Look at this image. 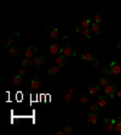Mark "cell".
I'll list each match as a JSON object with an SVG mask.
<instances>
[{"label": "cell", "instance_id": "cell-6", "mask_svg": "<svg viewBox=\"0 0 121 135\" xmlns=\"http://www.w3.org/2000/svg\"><path fill=\"white\" fill-rule=\"evenodd\" d=\"M62 54H64L67 57H73V56L76 55V51H75V49H73L70 46H65V48H63Z\"/></svg>", "mask_w": 121, "mask_h": 135}, {"label": "cell", "instance_id": "cell-24", "mask_svg": "<svg viewBox=\"0 0 121 135\" xmlns=\"http://www.w3.org/2000/svg\"><path fill=\"white\" fill-rule=\"evenodd\" d=\"M32 65H33V62H32L28 57L23 60V66H24V67H29V66H32Z\"/></svg>", "mask_w": 121, "mask_h": 135}, {"label": "cell", "instance_id": "cell-9", "mask_svg": "<svg viewBox=\"0 0 121 135\" xmlns=\"http://www.w3.org/2000/svg\"><path fill=\"white\" fill-rule=\"evenodd\" d=\"M30 88L33 90H38L41 88V80L39 79V77H35L32 82H30Z\"/></svg>", "mask_w": 121, "mask_h": 135}, {"label": "cell", "instance_id": "cell-11", "mask_svg": "<svg viewBox=\"0 0 121 135\" xmlns=\"http://www.w3.org/2000/svg\"><path fill=\"white\" fill-rule=\"evenodd\" d=\"M97 103H98L99 107H103V108H104V107L107 106V103H108V96H107V95H105V97H104V96H99Z\"/></svg>", "mask_w": 121, "mask_h": 135}, {"label": "cell", "instance_id": "cell-33", "mask_svg": "<svg viewBox=\"0 0 121 135\" xmlns=\"http://www.w3.org/2000/svg\"><path fill=\"white\" fill-rule=\"evenodd\" d=\"M109 122H110V119H108V118H105V119L103 120V125H104V127H107V125L109 124Z\"/></svg>", "mask_w": 121, "mask_h": 135}, {"label": "cell", "instance_id": "cell-19", "mask_svg": "<svg viewBox=\"0 0 121 135\" xmlns=\"http://www.w3.org/2000/svg\"><path fill=\"white\" fill-rule=\"evenodd\" d=\"M110 69H111V74H119L120 72H121V67L116 63L115 66H113V67H110Z\"/></svg>", "mask_w": 121, "mask_h": 135}, {"label": "cell", "instance_id": "cell-16", "mask_svg": "<svg viewBox=\"0 0 121 135\" xmlns=\"http://www.w3.org/2000/svg\"><path fill=\"white\" fill-rule=\"evenodd\" d=\"M59 66H53V67H51L50 69H49V76H55V74H57L58 72H59Z\"/></svg>", "mask_w": 121, "mask_h": 135}, {"label": "cell", "instance_id": "cell-10", "mask_svg": "<svg viewBox=\"0 0 121 135\" xmlns=\"http://www.w3.org/2000/svg\"><path fill=\"white\" fill-rule=\"evenodd\" d=\"M36 51H38L36 46H28V48H27V50H26V57H28V59L33 57V56H34V54H35Z\"/></svg>", "mask_w": 121, "mask_h": 135}, {"label": "cell", "instance_id": "cell-2", "mask_svg": "<svg viewBox=\"0 0 121 135\" xmlns=\"http://www.w3.org/2000/svg\"><path fill=\"white\" fill-rule=\"evenodd\" d=\"M62 50H63V46L59 42H55L50 45V52L52 55H57V54H62Z\"/></svg>", "mask_w": 121, "mask_h": 135}, {"label": "cell", "instance_id": "cell-26", "mask_svg": "<svg viewBox=\"0 0 121 135\" xmlns=\"http://www.w3.org/2000/svg\"><path fill=\"white\" fill-rule=\"evenodd\" d=\"M115 130H116V133H121V120H119V122L116 123V125H115Z\"/></svg>", "mask_w": 121, "mask_h": 135}, {"label": "cell", "instance_id": "cell-17", "mask_svg": "<svg viewBox=\"0 0 121 135\" xmlns=\"http://www.w3.org/2000/svg\"><path fill=\"white\" fill-rule=\"evenodd\" d=\"M100 88H102V86H100L99 84H98V85H94V86H90V94H91V95H96V94L100 90Z\"/></svg>", "mask_w": 121, "mask_h": 135}, {"label": "cell", "instance_id": "cell-38", "mask_svg": "<svg viewBox=\"0 0 121 135\" xmlns=\"http://www.w3.org/2000/svg\"><path fill=\"white\" fill-rule=\"evenodd\" d=\"M51 27H52L51 23H47V25H46V28H51Z\"/></svg>", "mask_w": 121, "mask_h": 135}, {"label": "cell", "instance_id": "cell-3", "mask_svg": "<svg viewBox=\"0 0 121 135\" xmlns=\"http://www.w3.org/2000/svg\"><path fill=\"white\" fill-rule=\"evenodd\" d=\"M104 94L108 96V97H114L115 96V94H116V83H114V84H109L108 86H105L104 88Z\"/></svg>", "mask_w": 121, "mask_h": 135}, {"label": "cell", "instance_id": "cell-5", "mask_svg": "<svg viewBox=\"0 0 121 135\" xmlns=\"http://www.w3.org/2000/svg\"><path fill=\"white\" fill-rule=\"evenodd\" d=\"M45 61H46V57H45V56H39V57H34V59H32L33 65L36 66V67H41V66H44V65H45Z\"/></svg>", "mask_w": 121, "mask_h": 135}, {"label": "cell", "instance_id": "cell-35", "mask_svg": "<svg viewBox=\"0 0 121 135\" xmlns=\"http://www.w3.org/2000/svg\"><path fill=\"white\" fill-rule=\"evenodd\" d=\"M92 63H93L94 66H97V65H98V61H97L96 59H93V61H92Z\"/></svg>", "mask_w": 121, "mask_h": 135}, {"label": "cell", "instance_id": "cell-21", "mask_svg": "<svg viewBox=\"0 0 121 135\" xmlns=\"http://www.w3.org/2000/svg\"><path fill=\"white\" fill-rule=\"evenodd\" d=\"M22 83H23V78H22L21 74H18V76H16V77L14 78V84H15V85H20V84H22Z\"/></svg>", "mask_w": 121, "mask_h": 135}, {"label": "cell", "instance_id": "cell-15", "mask_svg": "<svg viewBox=\"0 0 121 135\" xmlns=\"http://www.w3.org/2000/svg\"><path fill=\"white\" fill-rule=\"evenodd\" d=\"M110 84V79L109 78H100L99 79V85L102 86V88H105V86H108Z\"/></svg>", "mask_w": 121, "mask_h": 135}, {"label": "cell", "instance_id": "cell-22", "mask_svg": "<svg viewBox=\"0 0 121 135\" xmlns=\"http://www.w3.org/2000/svg\"><path fill=\"white\" fill-rule=\"evenodd\" d=\"M103 20H104V14H97L94 16V22L96 23H100Z\"/></svg>", "mask_w": 121, "mask_h": 135}, {"label": "cell", "instance_id": "cell-8", "mask_svg": "<svg viewBox=\"0 0 121 135\" xmlns=\"http://www.w3.org/2000/svg\"><path fill=\"white\" fill-rule=\"evenodd\" d=\"M86 120H87V123L96 124L97 120H98V116H97V113H96V112H91V113H88V114L86 116Z\"/></svg>", "mask_w": 121, "mask_h": 135}, {"label": "cell", "instance_id": "cell-12", "mask_svg": "<svg viewBox=\"0 0 121 135\" xmlns=\"http://www.w3.org/2000/svg\"><path fill=\"white\" fill-rule=\"evenodd\" d=\"M20 52H21V49H20L18 46H11V48H10V55H11L12 57L20 55Z\"/></svg>", "mask_w": 121, "mask_h": 135}, {"label": "cell", "instance_id": "cell-1", "mask_svg": "<svg viewBox=\"0 0 121 135\" xmlns=\"http://www.w3.org/2000/svg\"><path fill=\"white\" fill-rule=\"evenodd\" d=\"M17 38H20V33H17V32H14L12 34H10L9 37H6L5 38V44H4V48L5 49H7V48H10L11 45H12V43L17 39Z\"/></svg>", "mask_w": 121, "mask_h": 135}, {"label": "cell", "instance_id": "cell-25", "mask_svg": "<svg viewBox=\"0 0 121 135\" xmlns=\"http://www.w3.org/2000/svg\"><path fill=\"white\" fill-rule=\"evenodd\" d=\"M63 130H64V133H65L67 135H69V134H71V133H73V128H71V127H69V125H68V127H64V129H63Z\"/></svg>", "mask_w": 121, "mask_h": 135}, {"label": "cell", "instance_id": "cell-36", "mask_svg": "<svg viewBox=\"0 0 121 135\" xmlns=\"http://www.w3.org/2000/svg\"><path fill=\"white\" fill-rule=\"evenodd\" d=\"M116 95H117V97H119V99H121V90H119V91L116 93Z\"/></svg>", "mask_w": 121, "mask_h": 135}, {"label": "cell", "instance_id": "cell-13", "mask_svg": "<svg viewBox=\"0 0 121 135\" xmlns=\"http://www.w3.org/2000/svg\"><path fill=\"white\" fill-rule=\"evenodd\" d=\"M59 43L62 44V46H63V48H65V46H69V43H70V39H69V37H67V35H63V37L61 38Z\"/></svg>", "mask_w": 121, "mask_h": 135}, {"label": "cell", "instance_id": "cell-37", "mask_svg": "<svg viewBox=\"0 0 121 135\" xmlns=\"http://www.w3.org/2000/svg\"><path fill=\"white\" fill-rule=\"evenodd\" d=\"M117 49L121 51V42H119V43H117Z\"/></svg>", "mask_w": 121, "mask_h": 135}, {"label": "cell", "instance_id": "cell-18", "mask_svg": "<svg viewBox=\"0 0 121 135\" xmlns=\"http://www.w3.org/2000/svg\"><path fill=\"white\" fill-rule=\"evenodd\" d=\"M50 37H51V39L57 40L58 39V29L57 28H52L51 32H50Z\"/></svg>", "mask_w": 121, "mask_h": 135}, {"label": "cell", "instance_id": "cell-4", "mask_svg": "<svg viewBox=\"0 0 121 135\" xmlns=\"http://www.w3.org/2000/svg\"><path fill=\"white\" fill-rule=\"evenodd\" d=\"M56 63H57V66L63 67V66H65V65L68 63V57H67L64 54H61L59 56L56 57Z\"/></svg>", "mask_w": 121, "mask_h": 135}, {"label": "cell", "instance_id": "cell-31", "mask_svg": "<svg viewBox=\"0 0 121 135\" xmlns=\"http://www.w3.org/2000/svg\"><path fill=\"white\" fill-rule=\"evenodd\" d=\"M102 72H103V73H105V74H111V69H108V68L103 69Z\"/></svg>", "mask_w": 121, "mask_h": 135}, {"label": "cell", "instance_id": "cell-39", "mask_svg": "<svg viewBox=\"0 0 121 135\" xmlns=\"http://www.w3.org/2000/svg\"><path fill=\"white\" fill-rule=\"evenodd\" d=\"M115 65H116V62L114 61V62H111V63H110V67H113V66H115Z\"/></svg>", "mask_w": 121, "mask_h": 135}, {"label": "cell", "instance_id": "cell-23", "mask_svg": "<svg viewBox=\"0 0 121 135\" xmlns=\"http://www.w3.org/2000/svg\"><path fill=\"white\" fill-rule=\"evenodd\" d=\"M91 28H85V29H82V34L86 37V38H91Z\"/></svg>", "mask_w": 121, "mask_h": 135}, {"label": "cell", "instance_id": "cell-34", "mask_svg": "<svg viewBox=\"0 0 121 135\" xmlns=\"http://www.w3.org/2000/svg\"><path fill=\"white\" fill-rule=\"evenodd\" d=\"M55 134H56V135H65V133H64V130H63V131H56Z\"/></svg>", "mask_w": 121, "mask_h": 135}, {"label": "cell", "instance_id": "cell-20", "mask_svg": "<svg viewBox=\"0 0 121 135\" xmlns=\"http://www.w3.org/2000/svg\"><path fill=\"white\" fill-rule=\"evenodd\" d=\"M81 57H82V60H85V61H93V56H92L90 52H84V54L81 55Z\"/></svg>", "mask_w": 121, "mask_h": 135}, {"label": "cell", "instance_id": "cell-32", "mask_svg": "<svg viewBox=\"0 0 121 135\" xmlns=\"http://www.w3.org/2000/svg\"><path fill=\"white\" fill-rule=\"evenodd\" d=\"M70 100H71V95H70V93H69V94L65 96V102H69Z\"/></svg>", "mask_w": 121, "mask_h": 135}, {"label": "cell", "instance_id": "cell-14", "mask_svg": "<svg viewBox=\"0 0 121 135\" xmlns=\"http://www.w3.org/2000/svg\"><path fill=\"white\" fill-rule=\"evenodd\" d=\"M90 28H91V31H92L94 34H100V27L98 26V23H96V22L92 23Z\"/></svg>", "mask_w": 121, "mask_h": 135}, {"label": "cell", "instance_id": "cell-28", "mask_svg": "<svg viewBox=\"0 0 121 135\" xmlns=\"http://www.w3.org/2000/svg\"><path fill=\"white\" fill-rule=\"evenodd\" d=\"M27 71H28V69H27V67H24V66H23V68H21L18 73H20L21 76H24V74H27Z\"/></svg>", "mask_w": 121, "mask_h": 135}, {"label": "cell", "instance_id": "cell-7", "mask_svg": "<svg viewBox=\"0 0 121 135\" xmlns=\"http://www.w3.org/2000/svg\"><path fill=\"white\" fill-rule=\"evenodd\" d=\"M91 25H92V20H91V17H88V16L84 17V18L81 20V22H80V27L84 28V29H85V28H90Z\"/></svg>", "mask_w": 121, "mask_h": 135}, {"label": "cell", "instance_id": "cell-29", "mask_svg": "<svg viewBox=\"0 0 121 135\" xmlns=\"http://www.w3.org/2000/svg\"><path fill=\"white\" fill-rule=\"evenodd\" d=\"M87 101H88V97H87L85 94H82V95H81V102H82V103H86Z\"/></svg>", "mask_w": 121, "mask_h": 135}, {"label": "cell", "instance_id": "cell-27", "mask_svg": "<svg viewBox=\"0 0 121 135\" xmlns=\"http://www.w3.org/2000/svg\"><path fill=\"white\" fill-rule=\"evenodd\" d=\"M105 128H107V129H108L109 131H111V130H114V128H115V124H113L111 122H109V124H108V125H107Z\"/></svg>", "mask_w": 121, "mask_h": 135}, {"label": "cell", "instance_id": "cell-30", "mask_svg": "<svg viewBox=\"0 0 121 135\" xmlns=\"http://www.w3.org/2000/svg\"><path fill=\"white\" fill-rule=\"evenodd\" d=\"M98 107H99L98 103H97V105H92V106H91V112H97V111H98Z\"/></svg>", "mask_w": 121, "mask_h": 135}]
</instances>
